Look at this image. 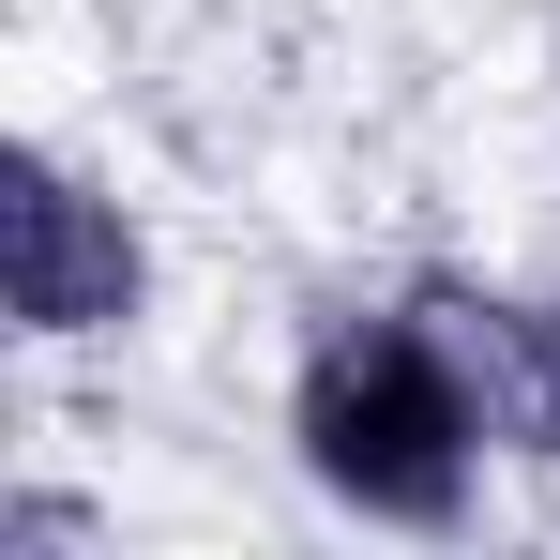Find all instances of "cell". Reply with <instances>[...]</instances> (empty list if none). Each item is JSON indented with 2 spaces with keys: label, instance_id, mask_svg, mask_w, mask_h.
<instances>
[{
  "label": "cell",
  "instance_id": "277c9868",
  "mask_svg": "<svg viewBox=\"0 0 560 560\" xmlns=\"http://www.w3.org/2000/svg\"><path fill=\"white\" fill-rule=\"evenodd\" d=\"M546 334H560V273H546Z\"/></svg>",
  "mask_w": 560,
  "mask_h": 560
},
{
  "label": "cell",
  "instance_id": "6da1fadb",
  "mask_svg": "<svg viewBox=\"0 0 560 560\" xmlns=\"http://www.w3.org/2000/svg\"><path fill=\"white\" fill-rule=\"evenodd\" d=\"M288 469H303V500L318 515H349V530H409V546H440L485 515V409H469L455 349L424 334V303L409 288H378V303H318L303 318V349H288Z\"/></svg>",
  "mask_w": 560,
  "mask_h": 560
},
{
  "label": "cell",
  "instance_id": "7a4b0ae2",
  "mask_svg": "<svg viewBox=\"0 0 560 560\" xmlns=\"http://www.w3.org/2000/svg\"><path fill=\"white\" fill-rule=\"evenodd\" d=\"M0 288H15V349H121L152 318V228L137 197L106 183L92 152L61 137H15L0 167Z\"/></svg>",
  "mask_w": 560,
  "mask_h": 560
},
{
  "label": "cell",
  "instance_id": "3957f363",
  "mask_svg": "<svg viewBox=\"0 0 560 560\" xmlns=\"http://www.w3.org/2000/svg\"><path fill=\"white\" fill-rule=\"evenodd\" d=\"M409 303H424V334L455 349L500 469H560V334H546V288H485V273H455V258H424Z\"/></svg>",
  "mask_w": 560,
  "mask_h": 560
}]
</instances>
